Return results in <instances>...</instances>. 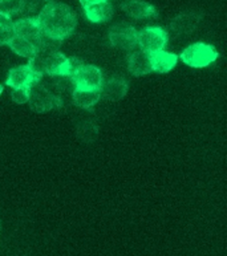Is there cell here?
Masks as SVG:
<instances>
[{
  "instance_id": "21",
  "label": "cell",
  "mask_w": 227,
  "mask_h": 256,
  "mask_svg": "<svg viewBox=\"0 0 227 256\" xmlns=\"http://www.w3.org/2000/svg\"><path fill=\"white\" fill-rule=\"evenodd\" d=\"M82 7H86V6H90V4L96 3H102V2H109V0H78Z\"/></svg>"
},
{
  "instance_id": "13",
  "label": "cell",
  "mask_w": 227,
  "mask_h": 256,
  "mask_svg": "<svg viewBox=\"0 0 227 256\" xmlns=\"http://www.w3.org/2000/svg\"><path fill=\"white\" fill-rule=\"evenodd\" d=\"M84 8L85 16L90 23L100 24L105 23L112 19L113 16V6L109 2H102V3H96L86 6Z\"/></svg>"
},
{
  "instance_id": "7",
  "label": "cell",
  "mask_w": 227,
  "mask_h": 256,
  "mask_svg": "<svg viewBox=\"0 0 227 256\" xmlns=\"http://www.w3.org/2000/svg\"><path fill=\"white\" fill-rule=\"evenodd\" d=\"M138 31L128 23H117L109 30V42L117 50H133L137 46Z\"/></svg>"
},
{
  "instance_id": "16",
  "label": "cell",
  "mask_w": 227,
  "mask_h": 256,
  "mask_svg": "<svg viewBox=\"0 0 227 256\" xmlns=\"http://www.w3.org/2000/svg\"><path fill=\"white\" fill-rule=\"evenodd\" d=\"M200 16L196 15V14H182L170 23V28L178 34H189V32L196 30L198 23H200Z\"/></svg>"
},
{
  "instance_id": "12",
  "label": "cell",
  "mask_w": 227,
  "mask_h": 256,
  "mask_svg": "<svg viewBox=\"0 0 227 256\" xmlns=\"http://www.w3.org/2000/svg\"><path fill=\"white\" fill-rule=\"evenodd\" d=\"M150 58L152 72L168 73L177 65L178 54L168 52V50H158L154 54H149Z\"/></svg>"
},
{
  "instance_id": "23",
  "label": "cell",
  "mask_w": 227,
  "mask_h": 256,
  "mask_svg": "<svg viewBox=\"0 0 227 256\" xmlns=\"http://www.w3.org/2000/svg\"><path fill=\"white\" fill-rule=\"evenodd\" d=\"M0 2H2V0H0Z\"/></svg>"
},
{
  "instance_id": "15",
  "label": "cell",
  "mask_w": 227,
  "mask_h": 256,
  "mask_svg": "<svg viewBox=\"0 0 227 256\" xmlns=\"http://www.w3.org/2000/svg\"><path fill=\"white\" fill-rule=\"evenodd\" d=\"M101 98L100 90H86V89H74L72 100L76 106L81 109H90Z\"/></svg>"
},
{
  "instance_id": "4",
  "label": "cell",
  "mask_w": 227,
  "mask_h": 256,
  "mask_svg": "<svg viewBox=\"0 0 227 256\" xmlns=\"http://www.w3.org/2000/svg\"><path fill=\"white\" fill-rule=\"evenodd\" d=\"M42 74L40 70L34 68L31 62L12 68L7 74L6 85L12 89L16 88H32L34 85L42 82Z\"/></svg>"
},
{
  "instance_id": "14",
  "label": "cell",
  "mask_w": 227,
  "mask_h": 256,
  "mask_svg": "<svg viewBox=\"0 0 227 256\" xmlns=\"http://www.w3.org/2000/svg\"><path fill=\"white\" fill-rule=\"evenodd\" d=\"M8 46H10L18 56H20V58H28V60H31V58H35L38 52V48L34 44V42H31L30 40H27V38H22V36H18V34H14V38H12V40L10 42Z\"/></svg>"
},
{
  "instance_id": "9",
  "label": "cell",
  "mask_w": 227,
  "mask_h": 256,
  "mask_svg": "<svg viewBox=\"0 0 227 256\" xmlns=\"http://www.w3.org/2000/svg\"><path fill=\"white\" fill-rule=\"evenodd\" d=\"M120 8L136 20L156 19L158 16L157 8L144 0H121Z\"/></svg>"
},
{
  "instance_id": "22",
  "label": "cell",
  "mask_w": 227,
  "mask_h": 256,
  "mask_svg": "<svg viewBox=\"0 0 227 256\" xmlns=\"http://www.w3.org/2000/svg\"><path fill=\"white\" fill-rule=\"evenodd\" d=\"M2 92H3V85L0 84V94H2Z\"/></svg>"
},
{
  "instance_id": "19",
  "label": "cell",
  "mask_w": 227,
  "mask_h": 256,
  "mask_svg": "<svg viewBox=\"0 0 227 256\" xmlns=\"http://www.w3.org/2000/svg\"><path fill=\"white\" fill-rule=\"evenodd\" d=\"M0 30H6V31H11L14 30V20L12 16L3 12L0 10Z\"/></svg>"
},
{
  "instance_id": "18",
  "label": "cell",
  "mask_w": 227,
  "mask_h": 256,
  "mask_svg": "<svg viewBox=\"0 0 227 256\" xmlns=\"http://www.w3.org/2000/svg\"><path fill=\"white\" fill-rule=\"evenodd\" d=\"M30 94H31V88H16L12 89L11 98L15 104H26L30 100Z\"/></svg>"
},
{
  "instance_id": "2",
  "label": "cell",
  "mask_w": 227,
  "mask_h": 256,
  "mask_svg": "<svg viewBox=\"0 0 227 256\" xmlns=\"http://www.w3.org/2000/svg\"><path fill=\"white\" fill-rule=\"evenodd\" d=\"M220 58L218 50L206 42H194L182 50L178 58L190 68H206Z\"/></svg>"
},
{
  "instance_id": "8",
  "label": "cell",
  "mask_w": 227,
  "mask_h": 256,
  "mask_svg": "<svg viewBox=\"0 0 227 256\" xmlns=\"http://www.w3.org/2000/svg\"><path fill=\"white\" fill-rule=\"evenodd\" d=\"M14 34L34 42L38 50L44 46L46 40V36H42L40 31L36 18H22L14 22Z\"/></svg>"
},
{
  "instance_id": "3",
  "label": "cell",
  "mask_w": 227,
  "mask_h": 256,
  "mask_svg": "<svg viewBox=\"0 0 227 256\" xmlns=\"http://www.w3.org/2000/svg\"><path fill=\"white\" fill-rule=\"evenodd\" d=\"M169 42V34L165 28L158 26H148L137 34V46L140 50L152 54L164 50Z\"/></svg>"
},
{
  "instance_id": "6",
  "label": "cell",
  "mask_w": 227,
  "mask_h": 256,
  "mask_svg": "<svg viewBox=\"0 0 227 256\" xmlns=\"http://www.w3.org/2000/svg\"><path fill=\"white\" fill-rule=\"evenodd\" d=\"M70 81L76 89H86V90H100L104 76L101 69L96 65L82 64L77 69L76 73L70 77Z\"/></svg>"
},
{
  "instance_id": "5",
  "label": "cell",
  "mask_w": 227,
  "mask_h": 256,
  "mask_svg": "<svg viewBox=\"0 0 227 256\" xmlns=\"http://www.w3.org/2000/svg\"><path fill=\"white\" fill-rule=\"evenodd\" d=\"M30 108L36 113H46L52 109H58L62 106V100L46 89V85L40 82L31 88V94L28 100Z\"/></svg>"
},
{
  "instance_id": "1",
  "label": "cell",
  "mask_w": 227,
  "mask_h": 256,
  "mask_svg": "<svg viewBox=\"0 0 227 256\" xmlns=\"http://www.w3.org/2000/svg\"><path fill=\"white\" fill-rule=\"evenodd\" d=\"M36 19L42 36L56 42L70 38L77 27L76 12L64 3H46Z\"/></svg>"
},
{
  "instance_id": "20",
  "label": "cell",
  "mask_w": 227,
  "mask_h": 256,
  "mask_svg": "<svg viewBox=\"0 0 227 256\" xmlns=\"http://www.w3.org/2000/svg\"><path fill=\"white\" fill-rule=\"evenodd\" d=\"M14 30L11 31H6V30H0V46H8L10 42L14 38Z\"/></svg>"
},
{
  "instance_id": "11",
  "label": "cell",
  "mask_w": 227,
  "mask_h": 256,
  "mask_svg": "<svg viewBox=\"0 0 227 256\" xmlns=\"http://www.w3.org/2000/svg\"><path fill=\"white\" fill-rule=\"evenodd\" d=\"M128 70L136 77L145 76L152 73L150 66V58L146 52L138 50H132L130 54H128Z\"/></svg>"
},
{
  "instance_id": "17",
  "label": "cell",
  "mask_w": 227,
  "mask_h": 256,
  "mask_svg": "<svg viewBox=\"0 0 227 256\" xmlns=\"http://www.w3.org/2000/svg\"><path fill=\"white\" fill-rule=\"evenodd\" d=\"M23 0H2L0 2V10L10 16L23 14Z\"/></svg>"
},
{
  "instance_id": "10",
  "label": "cell",
  "mask_w": 227,
  "mask_h": 256,
  "mask_svg": "<svg viewBox=\"0 0 227 256\" xmlns=\"http://www.w3.org/2000/svg\"><path fill=\"white\" fill-rule=\"evenodd\" d=\"M129 85L125 78L120 76L109 77L108 80L102 81L100 88L101 98L109 100V101H118L126 96Z\"/></svg>"
}]
</instances>
